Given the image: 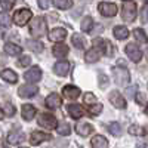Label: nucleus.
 <instances>
[{
    "mask_svg": "<svg viewBox=\"0 0 148 148\" xmlns=\"http://www.w3.org/2000/svg\"><path fill=\"white\" fill-rule=\"evenodd\" d=\"M144 101H145V96H144V93L138 92V93H136V102H138V104H144Z\"/></svg>",
    "mask_w": 148,
    "mask_h": 148,
    "instance_id": "obj_44",
    "label": "nucleus"
},
{
    "mask_svg": "<svg viewBox=\"0 0 148 148\" xmlns=\"http://www.w3.org/2000/svg\"><path fill=\"white\" fill-rule=\"evenodd\" d=\"M108 132L113 135V136H121V133H123L121 125H120V123H117V121L110 123V125H108Z\"/></svg>",
    "mask_w": 148,
    "mask_h": 148,
    "instance_id": "obj_28",
    "label": "nucleus"
},
{
    "mask_svg": "<svg viewBox=\"0 0 148 148\" xmlns=\"http://www.w3.org/2000/svg\"><path fill=\"white\" fill-rule=\"evenodd\" d=\"M24 79L27 80V83H37L42 79V70L39 67H33L24 74Z\"/></svg>",
    "mask_w": 148,
    "mask_h": 148,
    "instance_id": "obj_10",
    "label": "nucleus"
},
{
    "mask_svg": "<svg viewBox=\"0 0 148 148\" xmlns=\"http://www.w3.org/2000/svg\"><path fill=\"white\" fill-rule=\"evenodd\" d=\"M111 73H113V79H114L116 84H119V86H125L130 80V74H129L127 68H125V67H114Z\"/></svg>",
    "mask_w": 148,
    "mask_h": 148,
    "instance_id": "obj_3",
    "label": "nucleus"
},
{
    "mask_svg": "<svg viewBox=\"0 0 148 148\" xmlns=\"http://www.w3.org/2000/svg\"><path fill=\"white\" fill-rule=\"evenodd\" d=\"M145 2H148V0H145Z\"/></svg>",
    "mask_w": 148,
    "mask_h": 148,
    "instance_id": "obj_50",
    "label": "nucleus"
},
{
    "mask_svg": "<svg viewBox=\"0 0 148 148\" xmlns=\"http://www.w3.org/2000/svg\"><path fill=\"white\" fill-rule=\"evenodd\" d=\"M98 80H99V88H107V83H108V77L105 76V74H99V79H98Z\"/></svg>",
    "mask_w": 148,
    "mask_h": 148,
    "instance_id": "obj_42",
    "label": "nucleus"
},
{
    "mask_svg": "<svg viewBox=\"0 0 148 148\" xmlns=\"http://www.w3.org/2000/svg\"><path fill=\"white\" fill-rule=\"evenodd\" d=\"M10 24H12L10 16L6 14V12H0V27L8 28V27H10Z\"/></svg>",
    "mask_w": 148,
    "mask_h": 148,
    "instance_id": "obj_31",
    "label": "nucleus"
},
{
    "mask_svg": "<svg viewBox=\"0 0 148 148\" xmlns=\"http://www.w3.org/2000/svg\"><path fill=\"white\" fill-rule=\"evenodd\" d=\"M27 47L36 53L43 52V43H40L39 40H27Z\"/></svg>",
    "mask_w": 148,
    "mask_h": 148,
    "instance_id": "obj_27",
    "label": "nucleus"
},
{
    "mask_svg": "<svg viewBox=\"0 0 148 148\" xmlns=\"http://www.w3.org/2000/svg\"><path fill=\"white\" fill-rule=\"evenodd\" d=\"M136 148H148V147H147V145H144V144H139Z\"/></svg>",
    "mask_w": 148,
    "mask_h": 148,
    "instance_id": "obj_46",
    "label": "nucleus"
},
{
    "mask_svg": "<svg viewBox=\"0 0 148 148\" xmlns=\"http://www.w3.org/2000/svg\"><path fill=\"white\" fill-rule=\"evenodd\" d=\"M65 37H67L65 28H53L49 33V40H52V42H62Z\"/></svg>",
    "mask_w": 148,
    "mask_h": 148,
    "instance_id": "obj_17",
    "label": "nucleus"
},
{
    "mask_svg": "<svg viewBox=\"0 0 148 148\" xmlns=\"http://www.w3.org/2000/svg\"><path fill=\"white\" fill-rule=\"evenodd\" d=\"M88 111L92 114V116H98L102 111V104H93V105H89V108H88Z\"/></svg>",
    "mask_w": 148,
    "mask_h": 148,
    "instance_id": "obj_36",
    "label": "nucleus"
},
{
    "mask_svg": "<svg viewBox=\"0 0 148 148\" xmlns=\"http://www.w3.org/2000/svg\"><path fill=\"white\" fill-rule=\"evenodd\" d=\"M90 145H92V148H108V141L102 135H96L95 138H92Z\"/></svg>",
    "mask_w": 148,
    "mask_h": 148,
    "instance_id": "obj_22",
    "label": "nucleus"
},
{
    "mask_svg": "<svg viewBox=\"0 0 148 148\" xmlns=\"http://www.w3.org/2000/svg\"><path fill=\"white\" fill-rule=\"evenodd\" d=\"M58 133L59 135H62V136H67V135L71 133V127L68 123H62L61 126H58Z\"/></svg>",
    "mask_w": 148,
    "mask_h": 148,
    "instance_id": "obj_35",
    "label": "nucleus"
},
{
    "mask_svg": "<svg viewBox=\"0 0 148 148\" xmlns=\"http://www.w3.org/2000/svg\"><path fill=\"white\" fill-rule=\"evenodd\" d=\"M0 77H2L5 82H8V83H16L18 82L16 73L12 71V70H3L2 73H0Z\"/></svg>",
    "mask_w": 148,
    "mask_h": 148,
    "instance_id": "obj_23",
    "label": "nucleus"
},
{
    "mask_svg": "<svg viewBox=\"0 0 148 148\" xmlns=\"http://www.w3.org/2000/svg\"><path fill=\"white\" fill-rule=\"evenodd\" d=\"M47 139H51V135H47V133H43V132H33L31 133V136H30V142L31 145H39Z\"/></svg>",
    "mask_w": 148,
    "mask_h": 148,
    "instance_id": "obj_15",
    "label": "nucleus"
},
{
    "mask_svg": "<svg viewBox=\"0 0 148 148\" xmlns=\"http://www.w3.org/2000/svg\"><path fill=\"white\" fill-rule=\"evenodd\" d=\"M5 52L8 55H19L22 52V49H21V46H18L15 43H6L5 45Z\"/></svg>",
    "mask_w": 148,
    "mask_h": 148,
    "instance_id": "obj_26",
    "label": "nucleus"
},
{
    "mask_svg": "<svg viewBox=\"0 0 148 148\" xmlns=\"http://www.w3.org/2000/svg\"><path fill=\"white\" fill-rule=\"evenodd\" d=\"M76 132L80 135V136H88L93 132V126L90 123H80V125L76 126Z\"/></svg>",
    "mask_w": 148,
    "mask_h": 148,
    "instance_id": "obj_21",
    "label": "nucleus"
},
{
    "mask_svg": "<svg viewBox=\"0 0 148 148\" xmlns=\"http://www.w3.org/2000/svg\"><path fill=\"white\" fill-rule=\"evenodd\" d=\"M133 36H135V39H136L139 43H148V37H147L144 30H141V28L133 30Z\"/></svg>",
    "mask_w": 148,
    "mask_h": 148,
    "instance_id": "obj_30",
    "label": "nucleus"
},
{
    "mask_svg": "<svg viewBox=\"0 0 148 148\" xmlns=\"http://www.w3.org/2000/svg\"><path fill=\"white\" fill-rule=\"evenodd\" d=\"M21 148H28V147H21Z\"/></svg>",
    "mask_w": 148,
    "mask_h": 148,
    "instance_id": "obj_49",
    "label": "nucleus"
},
{
    "mask_svg": "<svg viewBox=\"0 0 148 148\" xmlns=\"http://www.w3.org/2000/svg\"><path fill=\"white\" fill-rule=\"evenodd\" d=\"M15 5V0H0V6H2L5 10H10Z\"/></svg>",
    "mask_w": 148,
    "mask_h": 148,
    "instance_id": "obj_37",
    "label": "nucleus"
},
{
    "mask_svg": "<svg viewBox=\"0 0 148 148\" xmlns=\"http://www.w3.org/2000/svg\"><path fill=\"white\" fill-rule=\"evenodd\" d=\"M145 113L148 114V105H147V108H145Z\"/></svg>",
    "mask_w": 148,
    "mask_h": 148,
    "instance_id": "obj_48",
    "label": "nucleus"
},
{
    "mask_svg": "<svg viewBox=\"0 0 148 148\" xmlns=\"http://www.w3.org/2000/svg\"><path fill=\"white\" fill-rule=\"evenodd\" d=\"M61 96L58 93H51L47 98H46V107L47 108H51V110H55L61 105Z\"/></svg>",
    "mask_w": 148,
    "mask_h": 148,
    "instance_id": "obj_18",
    "label": "nucleus"
},
{
    "mask_svg": "<svg viewBox=\"0 0 148 148\" xmlns=\"http://www.w3.org/2000/svg\"><path fill=\"white\" fill-rule=\"evenodd\" d=\"M52 52L56 58H65L68 55V46L64 43H56L52 49Z\"/></svg>",
    "mask_w": 148,
    "mask_h": 148,
    "instance_id": "obj_20",
    "label": "nucleus"
},
{
    "mask_svg": "<svg viewBox=\"0 0 148 148\" xmlns=\"http://www.w3.org/2000/svg\"><path fill=\"white\" fill-rule=\"evenodd\" d=\"M136 86H129V88L126 89V96L127 98H133L135 95H136Z\"/></svg>",
    "mask_w": 148,
    "mask_h": 148,
    "instance_id": "obj_41",
    "label": "nucleus"
},
{
    "mask_svg": "<svg viewBox=\"0 0 148 148\" xmlns=\"http://www.w3.org/2000/svg\"><path fill=\"white\" fill-rule=\"evenodd\" d=\"M21 113H22V119L24 120H33L34 116H36V108L31 105V104H25V105H22V110H21Z\"/></svg>",
    "mask_w": 148,
    "mask_h": 148,
    "instance_id": "obj_19",
    "label": "nucleus"
},
{
    "mask_svg": "<svg viewBox=\"0 0 148 148\" xmlns=\"http://www.w3.org/2000/svg\"><path fill=\"white\" fill-rule=\"evenodd\" d=\"M83 101L84 104H88V105H93V104H98V99H96V96L92 93V92H88L84 96H83Z\"/></svg>",
    "mask_w": 148,
    "mask_h": 148,
    "instance_id": "obj_34",
    "label": "nucleus"
},
{
    "mask_svg": "<svg viewBox=\"0 0 148 148\" xmlns=\"http://www.w3.org/2000/svg\"><path fill=\"white\" fill-rule=\"evenodd\" d=\"M70 71V62H67V61H58V62L53 65V73L56 74V76H61L64 77L67 76Z\"/></svg>",
    "mask_w": 148,
    "mask_h": 148,
    "instance_id": "obj_12",
    "label": "nucleus"
},
{
    "mask_svg": "<svg viewBox=\"0 0 148 148\" xmlns=\"http://www.w3.org/2000/svg\"><path fill=\"white\" fill-rule=\"evenodd\" d=\"M99 56H101V49H98L95 46V47L89 49V51H86L84 61H86V62H89V64H93V62H96V61L99 59Z\"/></svg>",
    "mask_w": 148,
    "mask_h": 148,
    "instance_id": "obj_13",
    "label": "nucleus"
},
{
    "mask_svg": "<svg viewBox=\"0 0 148 148\" xmlns=\"http://www.w3.org/2000/svg\"><path fill=\"white\" fill-rule=\"evenodd\" d=\"M55 6L58 9H62V10L70 9L73 6V0H55Z\"/></svg>",
    "mask_w": 148,
    "mask_h": 148,
    "instance_id": "obj_32",
    "label": "nucleus"
},
{
    "mask_svg": "<svg viewBox=\"0 0 148 148\" xmlns=\"http://www.w3.org/2000/svg\"><path fill=\"white\" fill-rule=\"evenodd\" d=\"M39 125L42 126V127H45V129H56V126H58V121H56V119H55V116H52V114H47V113H42L40 116H39Z\"/></svg>",
    "mask_w": 148,
    "mask_h": 148,
    "instance_id": "obj_5",
    "label": "nucleus"
},
{
    "mask_svg": "<svg viewBox=\"0 0 148 148\" xmlns=\"http://www.w3.org/2000/svg\"><path fill=\"white\" fill-rule=\"evenodd\" d=\"M30 64H31V58H30L28 55L21 56V58H19V61H18V65H19V67H28Z\"/></svg>",
    "mask_w": 148,
    "mask_h": 148,
    "instance_id": "obj_38",
    "label": "nucleus"
},
{
    "mask_svg": "<svg viewBox=\"0 0 148 148\" xmlns=\"http://www.w3.org/2000/svg\"><path fill=\"white\" fill-rule=\"evenodd\" d=\"M126 55L129 56L130 61H133V62H139V61L142 59L141 49L138 47V45H135V43H129L126 46Z\"/></svg>",
    "mask_w": 148,
    "mask_h": 148,
    "instance_id": "obj_6",
    "label": "nucleus"
},
{
    "mask_svg": "<svg viewBox=\"0 0 148 148\" xmlns=\"http://www.w3.org/2000/svg\"><path fill=\"white\" fill-rule=\"evenodd\" d=\"M39 2V8L40 9H47L49 5H51V0H37Z\"/></svg>",
    "mask_w": 148,
    "mask_h": 148,
    "instance_id": "obj_43",
    "label": "nucleus"
},
{
    "mask_svg": "<svg viewBox=\"0 0 148 148\" xmlns=\"http://www.w3.org/2000/svg\"><path fill=\"white\" fill-rule=\"evenodd\" d=\"M92 27H93V19H92L90 16H86V18H83V21H82V24H80V28H82V31L90 33V31H92Z\"/></svg>",
    "mask_w": 148,
    "mask_h": 148,
    "instance_id": "obj_29",
    "label": "nucleus"
},
{
    "mask_svg": "<svg viewBox=\"0 0 148 148\" xmlns=\"http://www.w3.org/2000/svg\"><path fill=\"white\" fill-rule=\"evenodd\" d=\"M141 21H142V24H145V22H148V3L142 8V10H141Z\"/></svg>",
    "mask_w": 148,
    "mask_h": 148,
    "instance_id": "obj_39",
    "label": "nucleus"
},
{
    "mask_svg": "<svg viewBox=\"0 0 148 148\" xmlns=\"http://www.w3.org/2000/svg\"><path fill=\"white\" fill-rule=\"evenodd\" d=\"M67 111H68V114H70L73 119H80V117H83V114H84L83 107L79 105V104H70V105L67 107Z\"/></svg>",
    "mask_w": 148,
    "mask_h": 148,
    "instance_id": "obj_16",
    "label": "nucleus"
},
{
    "mask_svg": "<svg viewBox=\"0 0 148 148\" xmlns=\"http://www.w3.org/2000/svg\"><path fill=\"white\" fill-rule=\"evenodd\" d=\"M121 18L126 22H132L136 18V5L132 0H126L121 8Z\"/></svg>",
    "mask_w": 148,
    "mask_h": 148,
    "instance_id": "obj_2",
    "label": "nucleus"
},
{
    "mask_svg": "<svg viewBox=\"0 0 148 148\" xmlns=\"http://www.w3.org/2000/svg\"><path fill=\"white\" fill-rule=\"evenodd\" d=\"M110 102L113 104L116 108H120V110H125L126 108V99L121 96V93L119 90H113L110 93Z\"/></svg>",
    "mask_w": 148,
    "mask_h": 148,
    "instance_id": "obj_8",
    "label": "nucleus"
},
{
    "mask_svg": "<svg viewBox=\"0 0 148 148\" xmlns=\"http://www.w3.org/2000/svg\"><path fill=\"white\" fill-rule=\"evenodd\" d=\"M62 93H64V96H65V98H68V99H76V98H79V96H80V89L77 88V86L67 84V86H64Z\"/></svg>",
    "mask_w": 148,
    "mask_h": 148,
    "instance_id": "obj_14",
    "label": "nucleus"
},
{
    "mask_svg": "<svg viewBox=\"0 0 148 148\" xmlns=\"http://www.w3.org/2000/svg\"><path fill=\"white\" fill-rule=\"evenodd\" d=\"M31 16H33V14H31L30 9H19V10L15 12V15H14V22L16 24V25L22 27L31 19Z\"/></svg>",
    "mask_w": 148,
    "mask_h": 148,
    "instance_id": "obj_4",
    "label": "nucleus"
},
{
    "mask_svg": "<svg viewBox=\"0 0 148 148\" xmlns=\"http://www.w3.org/2000/svg\"><path fill=\"white\" fill-rule=\"evenodd\" d=\"M47 31V24H46V19L43 16H37L31 21L30 24V33L33 37L39 39V37H43Z\"/></svg>",
    "mask_w": 148,
    "mask_h": 148,
    "instance_id": "obj_1",
    "label": "nucleus"
},
{
    "mask_svg": "<svg viewBox=\"0 0 148 148\" xmlns=\"http://www.w3.org/2000/svg\"><path fill=\"white\" fill-rule=\"evenodd\" d=\"M24 139H25V135H24L22 130L19 129H14V130H10L9 135H8V142L12 144V145H16L19 142H22Z\"/></svg>",
    "mask_w": 148,
    "mask_h": 148,
    "instance_id": "obj_11",
    "label": "nucleus"
},
{
    "mask_svg": "<svg viewBox=\"0 0 148 148\" xmlns=\"http://www.w3.org/2000/svg\"><path fill=\"white\" fill-rule=\"evenodd\" d=\"M71 42L77 49H83L86 46V39H84V36L80 34V33H74L73 37H71Z\"/></svg>",
    "mask_w": 148,
    "mask_h": 148,
    "instance_id": "obj_24",
    "label": "nucleus"
},
{
    "mask_svg": "<svg viewBox=\"0 0 148 148\" xmlns=\"http://www.w3.org/2000/svg\"><path fill=\"white\" fill-rule=\"evenodd\" d=\"M37 92H39V89H37V86H34L33 83L22 84L21 88L18 89V95H19L21 98H31V96H34Z\"/></svg>",
    "mask_w": 148,
    "mask_h": 148,
    "instance_id": "obj_9",
    "label": "nucleus"
},
{
    "mask_svg": "<svg viewBox=\"0 0 148 148\" xmlns=\"http://www.w3.org/2000/svg\"><path fill=\"white\" fill-rule=\"evenodd\" d=\"M114 37L116 39H119V40H125V39H127L129 37V30L126 28V27H123V25H117V27H114Z\"/></svg>",
    "mask_w": 148,
    "mask_h": 148,
    "instance_id": "obj_25",
    "label": "nucleus"
},
{
    "mask_svg": "<svg viewBox=\"0 0 148 148\" xmlns=\"http://www.w3.org/2000/svg\"><path fill=\"white\" fill-rule=\"evenodd\" d=\"M3 116H5V113H3V111H2V110H0V120H2V119H3Z\"/></svg>",
    "mask_w": 148,
    "mask_h": 148,
    "instance_id": "obj_47",
    "label": "nucleus"
},
{
    "mask_svg": "<svg viewBox=\"0 0 148 148\" xmlns=\"http://www.w3.org/2000/svg\"><path fill=\"white\" fill-rule=\"evenodd\" d=\"M5 110H6V114L8 116H14L15 114V107L12 105L10 102H6L5 104Z\"/></svg>",
    "mask_w": 148,
    "mask_h": 148,
    "instance_id": "obj_40",
    "label": "nucleus"
},
{
    "mask_svg": "<svg viewBox=\"0 0 148 148\" xmlns=\"http://www.w3.org/2000/svg\"><path fill=\"white\" fill-rule=\"evenodd\" d=\"M98 10H99L101 15H104V16H114L117 14V6L114 3L101 2L99 5H98Z\"/></svg>",
    "mask_w": 148,
    "mask_h": 148,
    "instance_id": "obj_7",
    "label": "nucleus"
},
{
    "mask_svg": "<svg viewBox=\"0 0 148 148\" xmlns=\"http://www.w3.org/2000/svg\"><path fill=\"white\" fill-rule=\"evenodd\" d=\"M6 62H8V59H6L3 55H0V64H2V65H5Z\"/></svg>",
    "mask_w": 148,
    "mask_h": 148,
    "instance_id": "obj_45",
    "label": "nucleus"
},
{
    "mask_svg": "<svg viewBox=\"0 0 148 148\" xmlns=\"http://www.w3.org/2000/svg\"><path fill=\"white\" fill-rule=\"evenodd\" d=\"M129 133L133 135V136H142V135H145V129H142L141 126H136V125H132L129 127Z\"/></svg>",
    "mask_w": 148,
    "mask_h": 148,
    "instance_id": "obj_33",
    "label": "nucleus"
}]
</instances>
